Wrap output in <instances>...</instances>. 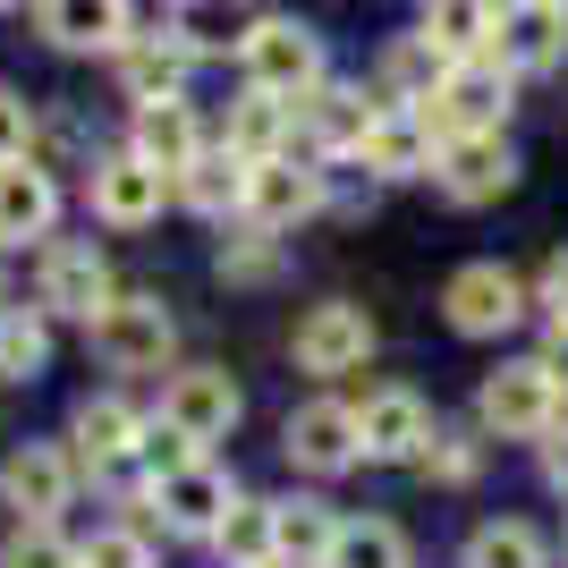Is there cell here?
<instances>
[{"instance_id": "obj_7", "label": "cell", "mask_w": 568, "mask_h": 568, "mask_svg": "<svg viewBox=\"0 0 568 568\" xmlns=\"http://www.w3.org/2000/svg\"><path fill=\"white\" fill-rule=\"evenodd\" d=\"M509 179H518V153H509V136H450L442 153H433V187L450 195V204H493V195H509Z\"/></svg>"}, {"instance_id": "obj_30", "label": "cell", "mask_w": 568, "mask_h": 568, "mask_svg": "<svg viewBox=\"0 0 568 568\" xmlns=\"http://www.w3.org/2000/svg\"><path fill=\"white\" fill-rule=\"evenodd\" d=\"M323 568H407V535L390 518H348Z\"/></svg>"}, {"instance_id": "obj_26", "label": "cell", "mask_w": 568, "mask_h": 568, "mask_svg": "<svg viewBox=\"0 0 568 568\" xmlns=\"http://www.w3.org/2000/svg\"><path fill=\"white\" fill-rule=\"evenodd\" d=\"M339 544V518L323 500H281L272 509V560H297V568H323Z\"/></svg>"}, {"instance_id": "obj_21", "label": "cell", "mask_w": 568, "mask_h": 568, "mask_svg": "<svg viewBox=\"0 0 568 568\" xmlns=\"http://www.w3.org/2000/svg\"><path fill=\"white\" fill-rule=\"evenodd\" d=\"M450 77V60L425 43V34H407V43L382 51V77H374V102L382 111H416V102H433V85Z\"/></svg>"}, {"instance_id": "obj_2", "label": "cell", "mask_w": 568, "mask_h": 568, "mask_svg": "<svg viewBox=\"0 0 568 568\" xmlns=\"http://www.w3.org/2000/svg\"><path fill=\"white\" fill-rule=\"evenodd\" d=\"M433 128V144L450 136H493L500 119H509V69L500 60H450V77L433 85V102H416Z\"/></svg>"}, {"instance_id": "obj_31", "label": "cell", "mask_w": 568, "mask_h": 568, "mask_svg": "<svg viewBox=\"0 0 568 568\" xmlns=\"http://www.w3.org/2000/svg\"><path fill=\"white\" fill-rule=\"evenodd\" d=\"M467 568H544V535L518 518H493L467 535Z\"/></svg>"}, {"instance_id": "obj_13", "label": "cell", "mask_w": 568, "mask_h": 568, "mask_svg": "<svg viewBox=\"0 0 568 568\" xmlns=\"http://www.w3.org/2000/svg\"><path fill=\"white\" fill-rule=\"evenodd\" d=\"M128 153L179 179V170L204 153V128H195V111L179 94H170V102H136V119H128Z\"/></svg>"}, {"instance_id": "obj_40", "label": "cell", "mask_w": 568, "mask_h": 568, "mask_svg": "<svg viewBox=\"0 0 568 568\" xmlns=\"http://www.w3.org/2000/svg\"><path fill=\"white\" fill-rule=\"evenodd\" d=\"M544 374L560 382V399H568V323H551V339H544Z\"/></svg>"}, {"instance_id": "obj_11", "label": "cell", "mask_w": 568, "mask_h": 568, "mask_svg": "<svg viewBox=\"0 0 568 568\" xmlns=\"http://www.w3.org/2000/svg\"><path fill=\"white\" fill-rule=\"evenodd\" d=\"M162 204H170V170L136 162V153L94 162V213L111 221V230H144V221H162Z\"/></svg>"}, {"instance_id": "obj_37", "label": "cell", "mask_w": 568, "mask_h": 568, "mask_svg": "<svg viewBox=\"0 0 568 568\" xmlns=\"http://www.w3.org/2000/svg\"><path fill=\"white\" fill-rule=\"evenodd\" d=\"M26 153H34V111H26V94L0 85V170L26 162Z\"/></svg>"}, {"instance_id": "obj_39", "label": "cell", "mask_w": 568, "mask_h": 568, "mask_svg": "<svg viewBox=\"0 0 568 568\" xmlns=\"http://www.w3.org/2000/svg\"><path fill=\"white\" fill-rule=\"evenodd\" d=\"M544 306H551V323H568V255L544 263Z\"/></svg>"}, {"instance_id": "obj_42", "label": "cell", "mask_w": 568, "mask_h": 568, "mask_svg": "<svg viewBox=\"0 0 568 568\" xmlns=\"http://www.w3.org/2000/svg\"><path fill=\"white\" fill-rule=\"evenodd\" d=\"M535 9H560V18H568V0H535Z\"/></svg>"}, {"instance_id": "obj_4", "label": "cell", "mask_w": 568, "mask_h": 568, "mask_svg": "<svg viewBox=\"0 0 568 568\" xmlns=\"http://www.w3.org/2000/svg\"><path fill=\"white\" fill-rule=\"evenodd\" d=\"M34 297H43V314H77V323H94L119 288H111V263H102L94 237H51L43 272H34Z\"/></svg>"}, {"instance_id": "obj_8", "label": "cell", "mask_w": 568, "mask_h": 568, "mask_svg": "<svg viewBox=\"0 0 568 568\" xmlns=\"http://www.w3.org/2000/svg\"><path fill=\"white\" fill-rule=\"evenodd\" d=\"M297 365L306 374H356L365 356H374V314L348 306V297H332V306H306V323H297Z\"/></svg>"}, {"instance_id": "obj_35", "label": "cell", "mask_w": 568, "mask_h": 568, "mask_svg": "<svg viewBox=\"0 0 568 568\" xmlns=\"http://www.w3.org/2000/svg\"><path fill=\"white\" fill-rule=\"evenodd\" d=\"M475 467H484V442H475V433H433L425 442V475L433 484H467Z\"/></svg>"}, {"instance_id": "obj_18", "label": "cell", "mask_w": 568, "mask_h": 568, "mask_svg": "<svg viewBox=\"0 0 568 568\" xmlns=\"http://www.w3.org/2000/svg\"><path fill=\"white\" fill-rule=\"evenodd\" d=\"M60 221V187H51V170L26 153V162L0 170V246H18V237H51Z\"/></svg>"}, {"instance_id": "obj_25", "label": "cell", "mask_w": 568, "mask_h": 568, "mask_svg": "<svg viewBox=\"0 0 568 568\" xmlns=\"http://www.w3.org/2000/svg\"><path fill=\"white\" fill-rule=\"evenodd\" d=\"M170 187H179V204H195V213H213V221L221 213H246V162H237L230 144H221V153H195Z\"/></svg>"}, {"instance_id": "obj_41", "label": "cell", "mask_w": 568, "mask_h": 568, "mask_svg": "<svg viewBox=\"0 0 568 568\" xmlns=\"http://www.w3.org/2000/svg\"><path fill=\"white\" fill-rule=\"evenodd\" d=\"M544 467H551V493H568V433H560V442L544 450Z\"/></svg>"}, {"instance_id": "obj_23", "label": "cell", "mask_w": 568, "mask_h": 568, "mask_svg": "<svg viewBox=\"0 0 568 568\" xmlns=\"http://www.w3.org/2000/svg\"><path fill=\"white\" fill-rule=\"evenodd\" d=\"M43 34L60 51H119L128 43V0H43Z\"/></svg>"}, {"instance_id": "obj_10", "label": "cell", "mask_w": 568, "mask_h": 568, "mask_svg": "<svg viewBox=\"0 0 568 568\" xmlns=\"http://www.w3.org/2000/svg\"><path fill=\"white\" fill-rule=\"evenodd\" d=\"M306 213H323V170L288 162V153H272V162H246V221H255V230L281 237L288 221H306Z\"/></svg>"}, {"instance_id": "obj_27", "label": "cell", "mask_w": 568, "mask_h": 568, "mask_svg": "<svg viewBox=\"0 0 568 568\" xmlns=\"http://www.w3.org/2000/svg\"><path fill=\"white\" fill-rule=\"evenodd\" d=\"M288 136H297V111H288L281 94H255V85H246V102L230 111V153L237 162H272V153H288Z\"/></svg>"}, {"instance_id": "obj_19", "label": "cell", "mask_w": 568, "mask_h": 568, "mask_svg": "<svg viewBox=\"0 0 568 568\" xmlns=\"http://www.w3.org/2000/svg\"><path fill=\"white\" fill-rule=\"evenodd\" d=\"M195 51L179 43V26L170 34H144V43H119V85H128V102H170L179 85H187Z\"/></svg>"}, {"instance_id": "obj_33", "label": "cell", "mask_w": 568, "mask_h": 568, "mask_svg": "<svg viewBox=\"0 0 568 568\" xmlns=\"http://www.w3.org/2000/svg\"><path fill=\"white\" fill-rule=\"evenodd\" d=\"M51 365V332L34 314H0V382H34Z\"/></svg>"}, {"instance_id": "obj_17", "label": "cell", "mask_w": 568, "mask_h": 568, "mask_svg": "<svg viewBox=\"0 0 568 568\" xmlns=\"http://www.w3.org/2000/svg\"><path fill=\"white\" fill-rule=\"evenodd\" d=\"M288 458L297 467H314V475H339V467H356V407H332V399H314V407H297L288 416Z\"/></svg>"}, {"instance_id": "obj_15", "label": "cell", "mask_w": 568, "mask_h": 568, "mask_svg": "<svg viewBox=\"0 0 568 568\" xmlns=\"http://www.w3.org/2000/svg\"><path fill=\"white\" fill-rule=\"evenodd\" d=\"M0 493L9 509L34 526H51V509H69V450H51V442H26L9 467H0Z\"/></svg>"}, {"instance_id": "obj_22", "label": "cell", "mask_w": 568, "mask_h": 568, "mask_svg": "<svg viewBox=\"0 0 568 568\" xmlns=\"http://www.w3.org/2000/svg\"><path fill=\"white\" fill-rule=\"evenodd\" d=\"M230 500H237L230 475H213L204 458H195L187 475H170V484H162V526H170V535H213V526L230 518Z\"/></svg>"}, {"instance_id": "obj_1", "label": "cell", "mask_w": 568, "mask_h": 568, "mask_svg": "<svg viewBox=\"0 0 568 568\" xmlns=\"http://www.w3.org/2000/svg\"><path fill=\"white\" fill-rule=\"evenodd\" d=\"M237 69H246V85L255 94H314L323 85V34H314L306 18H255L246 34H237Z\"/></svg>"}, {"instance_id": "obj_3", "label": "cell", "mask_w": 568, "mask_h": 568, "mask_svg": "<svg viewBox=\"0 0 568 568\" xmlns=\"http://www.w3.org/2000/svg\"><path fill=\"white\" fill-rule=\"evenodd\" d=\"M170 339H179V323H170L162 297H111V306L94 314V348H102L111 374H162Z\"/></svg>"}, {"instance_id": "obj_16", "label": "cell", "mask_w": 568, "mask_h": 568, "mask_svg": "<svg viewBox=\"0 0 568 568\" xmlns=\"http://www.w3.org/2000/svg\"><path fill=\"white\" fill-rule=\"evenodd\" d=\"M433 128H425V111H382L374 119V136L356 144V162L374 170V179H433Z\"/></svg>"}, {"instance_id": "obj_20", "label": "cell", "mask_w": 568, "mask_h": 568, "mask_svg": "<svg viewBox=\"0 0 568 568\" xmlns=\"http://www.w3.org/2000/svg\"><path fill=\"white\" fill-rule=\"evenodd\" d=\"M170 425L195 433V442H213V433L237 425V382L221 365H187V374L170 382Z\"/></svg>"}, {"instance_id": "obj_32", "label": "cell", "mask_w": 568, "mask_h": 568, "mask_svg": "<svg viewBox=\"0 0 568 568\" xmlns=\"http://www.w3.org/2000/svg\"><path fill=\"white\" fill-rule=\"evenodd\" d=\"M221 281H230V288H263V281H281V237L255 230V221H246L237 237H221Z\"/></svg>"}, {"instance_id": "obj_12", "label": "cell", "mask_w": 568, "mask_h": 568, "mask_svg": "<svg viewBox=\"0 0 568 568\" xmlns=\"http://www.w3.org/2000/svg\"><path fill=\"white\" fill-rule=\"evenodd\" d=\"M288 111H297V128L314 136V153H356V144L374 136L382 102L365 94V85H314V94H297Z\"/></svg>"}, {"instance_id": "obj_28", "label": "cell", "mask_w": 568, "mask_h": 568, "mask_svg": "<svg viewBox=\"0 0 568 568\" xmlns=\"http://www.w3.org/2000/svg\"><path fill=\"white\" fill-rule=\"evenodd\" d=\"M136 442H144V425H136V407L128 399H85L77 407V450L94 458V467H128V458H136Z\"/></svg>"}, {"instance_id": "obj_9", "label": "cell", "mask_w": 568, "mask_h": 568, "mask_svg": "<svg viewBox=\"0 0 568 568\" xmlns=\"http://www.w3.org/2000/svg\"><path fill=\"white\" fill-rule=\"evenodd\" d=\"M425 442H433V407L407 382H382L374 399L356 407V450L365 458H425Z\"/></svg>"}, {"instance_id": "obj_36", "label": "cell", "mask_w": 568, "mask_h": 568, "mask_svg": "<svg viewBox=\"0 0 568 568\" xmlns=\"http://www.w3.org/2000/svg\"><path fill=\"white\" fill-rule=\"evenodd\" d=\"M0 568H77V544H60L51 526H26L0 544Z\"/></svg>"}, {"instance_id": "obj_38", "label": "cell", "mask_w": 568, "mask_h": 568, "mask_svg": "<svg viewBox=\"0 0 568 568\" xmlns=\"http://www.w3.org/2000/svg\"><path fill=\"white\" fill-rule=\"evenodd\" d=\"M77 568H144V535L111 526V535H94V544H77Z\"/></svg>"}, {"instance_id": "obj_24", "label": "cell", "mask_w": 568, "mask_h": 568, "mask_svg": "<svg viewBox=\"0 0 568 568\" xmlns=\"http://www.w3.org/2000/svg\"><path fill=\"white\" fill-rule=\"evenodd\" d=\"M500 26V0H425V43L442 60H484Z\"/></svg>"}, {"instance_id": "obj_34", "label": "cell", "mask_w": 568, "mask_h": 568, "mask_svg": "<svg viewBox=\"0 0 568 568\" xmlns=\"http://www.w3.org/2000/svg\"><path fill=\"white\" fill-rule=\"evenodd\" d=\"M195 450H204V442H195V433H179V425L162 416V425L136 442V467L153 475V484H170V475H187V467H195Z\"/></svg>"}, {"instance_id": "obj_6", "label": "cell", "mask_w": 568, "mask_h": 568, "mask_svg": "<svg viewBox=\"0 0 568 568\" xmlns=\"http://www.w3.org/2000/svg\"><path fill=\"white\" fill-rule=\"evenodd\" d=\"M442 306H450V332L500 339L509 323H526V281L509 272V263H467V272L442 288Z\"/></svg>"}, {"instance_id": "obj_29", "label": "cell", "mask_w": 568, "mask_h": 568, "mask_svg": "<svg viewBox=\"0 0 568 568\" xmlns=\"http://www.w3.org/2000/svg\"><path fill=\"white\" fill-rule=\"evenodd\" d=\"M213 544H221V560H230V568H272V500L237 493L230 518L213 526Z\"/></svg>"}, {"instance_id": "obj_5", "label": "cell", "mask_w": 568, "mask_h": 568, "mask_svg": "<svg viewBox=\"0 0 568 568\" xmlns=\"http://www.w3.org/2000/svg\"><path fill=\"white\" fill-rule=\"evenodd\" d=\"M484 425H493L500 442H535V433L560 425V382L544 374V356L484 374Z\"/></svg>"}, {"instance_id": "obj_14", "label": "cell", "mask_w": 568, "mask_h": 568, "mask_svg": "<svg viewBox=\"0 0 568 568\" xmlns=\"http://www.w3.org/2000/svg\"><path fill=\"white\" fill-rule=\"evenodd\" d=\"M560 51H568V18H560V9H535V0H518V9H500L493 51H484V60H500V69L518 77V69H551Z\"/></svg>"}]
</instances>
